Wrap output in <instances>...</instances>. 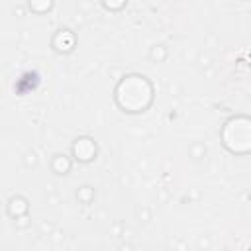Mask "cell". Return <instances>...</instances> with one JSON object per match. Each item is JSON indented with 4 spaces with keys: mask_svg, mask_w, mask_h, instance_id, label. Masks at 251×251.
Returning a JSON list of instances; mask_svg holds the SVG:
<instances>
[{
    "mask_svg": "<svg viewBox=\"0 0 251 251\" xmlns=\"http://www.w3.org/2000/svg\"><path fill=\"white\" fill-rule=\"evenodd\" d=\"M155 98L153 84L147 76L131 73L120 78L114 88V100L118 108L126 114H141L145 112Z\"/></svg>",
    "mask_w": 251,
    "mask_h": 251,
    "instance_id": "6da1fadb",
    "label": "cell"
},
{
    "mask_svg": "<svg viewBox=\"0 0 251 251\" xmlns=\"http://www.w3.org/2000/svg\"><path fill=\"white\" fill-rule=\"evenodd\" d=\"M222 145L233 155L251 153V118L249 116H231L220 131Z\"/></svg>",
    "mask_w": 251,
    "mask_h": 251,
    "instance_id": "7a4b0ae2",
    "label": "cell"
},
{
    "mask_svg": "<svg viewBox=\"0 0 251 251\" xmlns=\"http://www.w3.org/2000/svg\"><path fill=\"white\" fill-rule=\"evenodd\" d=\"M98 155V147H96V141L92 137H78L75 139L73 143V157L75 161L78 163H92Z\"/></svg>",
    "mask_w": 251,
    "mask_h": 251,
    "instance_id": "3957f363",
    "label": "cell"
},
{
    "mask_svg": "<svg viewBox=\"0 0 251 251\" xmlns=\"http://www.w3.org/2000/svg\"><path fill=\"white\" fill-rule=\"evenodd\" d=\"M53 49L57 53H71L75 49V43H76V37L71 29H59L55 35H53Z\"/></svg>",
    "mask_w": 251,
    "mask_h": 251,
    "instance_id": "277c9868",
    "label": "cell"
},
{
    "mask_svg": "<svg viewBox=\"0 0 251 251\" xmlns=\"http://www.w3.org/2000/svg\"><path fill=\"white\" fill-rule=\"evenodd\" d=\"M27 200L25 198H22V196H14V198H10V202H8V214L12 216V218H20V216H24V214H27Z\"/></svg>",
    "mask_w": 251,
    "mask_h": 251,
    "instance_id": "5b68a950",
    "label": "cell"
},
{
    "mask_svg": "<svg viewBox=\"0 0 251 251\" xmlns=\"http://www.w3.org/2000/svg\"><path fill=\"white\" fill-rule=\"evenodd\" d=\"M51 167H53V171L57 175H67L71 171V167H73V161L67 155H55L53 161H51Z\"/></svg>",
    "mask_w": 251,
    "mask_h": 251,
    "instance_id": "8992f818",
    "label": "cell"
},
{
    "mask_svg": "<svg viewBox=\"0 0 251 251\" xmlns=\"http://www.w3.org/2000/svg\"><path fill=\"white\" fill-rule=\"evenodd\" d=\"M31 12L35 14H43V12H49L53 8V0H27Z\"/></svg>",
    "mask_w": 251,
    "mask_h": 251,
    "instance_id": "52a82bcc",
    "label": "cell"
},
{
    "mask_svg": "<svg viewBox=\"0 0 251 251\" xmlns=\"http://www.w3.org/2000/svg\"><path fill=\"white\" fill-rule=\"evenodd\" d=\"M102 4H104V8H106V10L118 12V10H122V8L127 4V0H102Z\"/></svg>",
    "mask_w": 251,
    "mask_h": 251,
    "instance_id": "ba28073f",
    "label": "cell"
}]
</instances>
